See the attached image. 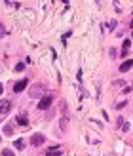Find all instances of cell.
<instances>
[{"label": "cell", "mask_w": 133, "mask_h": 156, "mask_svg": "<svg viewBox=\"0 0 133 156\" xmlns=\"http://www.w3.org/2000/svg\"><path fill=\"white\" fill-rule=\"evenodd\" d=\"M51 103H53V97H51V95H44L40 99V103H38V109L46 110V109H50V107H51Z\"/></svg>", "instance_id": "6da1fadb"}, {"label": "cell", "mask_w": 133, "mask_h": 156, "mask_svg": "<svg viewBox=\"0 0 133 156\" xmlns=\"http://www.w3.org/2000/svg\"><path fill=\"white\" fill-rule=\"evenodd\" d=\"M44 141H46V137H44L42 133H34V135L31 137V143L34 145V147H40V145H42Z\"/></svg>", "instance_id": "7a4b0ae2"}, {"label": "cell", "mask_w": 133, "mask_h": 156, "mask_svg": "<svg viewBox=\"0 0 133 156\" xmlns=\"http://www.w3.org/2000/svg\"><path fill=\"white\" fill-rule=\"evenodd\" d=\"M10 109H12V103H10L8 99H2V101H0V116H4Z\"/></svg>", "instance_id": "3957f363"}, {"label": "cell", "mask_w": 133, "mask_h": 156, "mask_svg": "<svg viewBox=\"0 0 133 156\" xmlns=\"http://www.w3.org/2000/svg\"><path fill=\"white\" fill-rule=\"evenodd\" d=\"M25 88H27V80H19V82L14 86V92H15V93H21Z\"/></svg>", "instance_id": "277c9868"}, {"label": "cell", "mask_w": 133, "mask_h": 156, "mask_svg": "<svg viewBox=\"0 0 133 156\" xmlns=\"http://www.w3.org/2000/svg\"><path fill=\"white\" fill-rule=\"evenodd\" d=\"M133 67V59H128V61H124V63L120 65V73H128L129 69Z\"/></svg>", "instance_id": "5b68a950"}, {"label": "cell", "mask_w": 133, "mask_h": 156, "mask_svg": "<svg viewBox=\"0 0 133 156\" xmlns=\"http://www.w3.org/2000/svg\"><path fill=\"white\" fill-rule=\"evenodd\" d=\"M46 156H61V148L59 147H51L46 151Z\"/></svg>", "instance_id": "8992f818"}, {"label": "cell", "mask_w": 133, "mask_h": 156, "mask_svg": "<svg viewBox=\"0 0 133 156\" xmlns=\"http://www.w3.org/2000/svg\"><path fill=\"white\" fill-rule=\"evenodd\" d=\"M17 124L23 126V128H29V118H27L25 114H19V116H17Z\"/></svg>", "instance_id": "52a82bcc"}, {"label": "cell", "mask_w": 133, "mask_h": 156, "mask_svg": "<svg viewBox=\"0 0 133 156\" xmlns=\"http://www.w3.org/2000/svg\"><path fill=\"white\" fill-rule=\"evenodd\" d=\"M40 92H42V86H40V84H38L36 88H32V90H31V97H40V95H38V93H40Z\"/></svg>", "instance_id": "ba28073f"}, {"label": "cell", "mask_w": 133, "mask_h": 156, "mask_svg": "<svg viewBox=\"0 0 133 156\" xmlns=\"http://www.w3.org/2000/svg\"><path fill=\"white\" fill-rule=\"evenodd\" d=\"M122 48H124V50H122V55H125L129 51V48H131V40H124V46Z\"/></svg>", "instance_id": "9c48e42d"}, {"label": "cell", "mask_w": 133, "mask_h": 156, "mask_svg": "<svg viewBox=\"0 0 133 156\" xmlns=\"http://www.w3.org/2000/svg\"><path fill=\"white\" fill-rule=\"evenodd\" d=\"M14 147L17 148V151H21V148H25V141L23 139H17V141H14Z\"/></svg>", "instance_id": "30bf717a"}, {"label": "cell", "mask_w": 133, "mask_h": 156, "mask_svg": "<svg viewBox=\"0 0 133 156\" xmlns=\"http://www.w3.org/2000/svg\"><path fill=\"white\" fill-rule=\"evenodd\" d=\"M67 124H69V118L65 116V118L61 120V131H67Z\"/></svg>", "instance_id": "8fae6325"}, {"label": "cell", "mask_w": 133, "mask_h": 156, "mask_svg": "<svg viewBox=\"0 0 133 156\" xmlns=\"http://www.w3.org/2000/svg\"><path fill=\"white\" fill-rule=\"evenodd\" d=\"M15 70H17V73L25 70V63H17V65H15Z\"/></svg>", "instance_id": "7c38bea8"}, {"label": "cell", "mask_w": 133, "mask_h": 156, "mask_svg": "<svg viewBox=\"0 0 133 156\" xmlns=\"http://www.w3.org/2000/svg\"><path fill=\"white\" fill-rule=\"evenodd\" d=\"M12 131H14V128H12V124H8V126L4 128V133H6V135H10Z\"/></svg>", "instance_id": "4fadbf2b"}, {"label": "cell", "mask_w": 133, "mask_h": 156, "mask_svg": "<svg viewBox=\"0 0 133 156\" xmlns=\"http://www.w3.org/2000/svg\"><path fill=\"white\" fill-rule=\"evenodd\" d=\"M2 156H15V154L10 151V148H4V151H2Z\"/></svg>", "instance_id": "5bb4252c"}, {"label": "cell", "mask_w": 133, "mask_h": 156, "mask_svg": "<svg viewBox=\"0 0 133 156\" xmlns=\"http://www.w3.org/2000/svg\"><path fill=\"white\" fill-rule=\"evenodd\" d=\"M4 34H6V27H4V25H2V23H0V38L4 36Z\"/></svg>", "instance_id": "9a60e30c"}, {"label": "cell", "mask_w": 133, "mask_h": 156, "mask_svg": "<svg viewBox=\"0 0 133 156\" xmlns=\"http://www.w3.org/2000/svg\"><path fill=\"white\" fill-rule=\"evenodd\" d=\"M125 107V101H122V103H118V105H116V109H124Z\"/></svg>", "instance_id": "2e32d148"}, {"label": "cell", "mask_w": 133, "mask_h": 156, "mask_svg": "<svg viewBox=\"0 0 133 156\" xmlns=\"http://www.w3.org/2000/svg\"><path fill=\"white\" fill-rule=\"evenodd\" d=\"M2 90H4V88H2V84H0V93H2Z\"/></svg>", "instance_id": "e0dca14e"}, {"label": "cell", "mask_w": 133, "mask_h": 156, "mask_svg": "<svg viewBox=\"0 0 133 156\" xmlns=\"http://www.w3.org/2000/svg\"><path fill=\"white\" fill-rule=\"evenodd\" d=\"M131 29H133V19H131Z\"/></svg>", "instance_id": "ac0fdd59"}, {"label": "cell", "mask_w": 133, "mask_h": 156, "mask_svg": "<svg viewBox=\"0 0 133 156\" xmlns=\"http://www.w3.org/2000/svg\"><path fill=\"white\" fill-rule=\"evenodd\" d=\"M0 139H2V135H0Z\"/></svg>", "instance_id": "d6986e66"}, {"label": "cell", "mask_w": 133, "mask_h": 156, "mask_svg": "<svg viewBox=\"0 0 133 156\" xmlns=\"http://www.w3.org/2000/svg\"><path fill=\"white\" fill-rule=\"evenodd\" d=\"M131 36H133V34H131Z\"/></svg>", "instance_id": "ffe728a7"}]
</instances>
